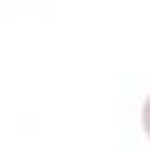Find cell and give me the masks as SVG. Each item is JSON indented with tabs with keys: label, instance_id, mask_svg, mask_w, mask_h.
<instances>
[{
	"label": "cell",
	"instance_id": "1",
	"mask_svg": "<svg viewBox=\"0 0 150 150\" xmlns=\"http://www.w3.org/2000/svg\"><path fill=\"white\" fill-rule=\"evenodd\" d=\"M141 120H143V131H145V134H148V138H150V96H148V98H145V103H143Z\"/></svg>",
	"mask_w": 150,
	"mask_h": 150
}]
</instances>
